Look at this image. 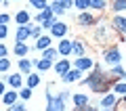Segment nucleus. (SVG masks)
Here are the masks:
<instances>
[{
  "label": "nucleus",
  "instance_id": "5",
  "mask_svg": "<svg viewBox=\"0 0 126 111\" xmlns=\"http://www.w3.org/2000/svg\"><path fill=\"white\" fill-rule=\"evenodd\" d=\"M27 36H32V29H30L27 25H21V27H19V31H17V40H19V42H23Z\"/></svg>",
  "mask_w": 126,
  "mask_h": 111
},
{
  "label": "nucleus",
  "instance_id": "9",
  "mask_svg": "<svg viewBox=\"0 0 126 111\" xmlns=\"http://www.w3.org/2000/svg\"><path fill=\"white\" fill-rule=\"evenodd\" d=\"M55 69H57V73L65 76V73L69 71V63H67V61H61V63H57V65H55Z\"/></svg>",
  "mask_w": 126,
  "mask_h": 111
},
{
  "label": "nucleus",
  "instance_id": "3",
  "mask_svg": "<svg viewBox=\"0 0 126 111\" xmlns=\"http://www.w3.org/2000/svg\"><path fill=\"white\" fill-rule=\"evenodd\" d=\"M50 29H53V36H55V38H63L65 31H67V25H65V23H53Z\"/></svg>",
  "mask_w": 126,
  "mask_h": 111
},
{
  "label": "nucleus",
  "instance_id": "4",
  "mask_svg": "<svg viewBox=\"0 0 126 111\" xmlns=\"http://www.w3.org/2000/svg\"><path fill=\"white\" fill-rule=\"evenodd\" d=\"M105 61L107 63H120V53H118L116 48H111V50H105Z\"/></svg>",
  "mask_w": 126,
  "mask_h": 111
},
{
  "label": "nucleus",
  "instance_id": "22",
  "mask_svg": "<svg viewBox=\"0 0 126 111\" xmlns=\"http://www.w3.org/2000/svg\"><path fill=\"white\" fill-rule=\"evenodd\" d=\"M15 98H17L15 92H6L4 94V103H6V105H15Z\"/></svg>",
  "mask_w": 126,
  "mask_h": 111
},
{
  "label": "nucleus",
  "instance_id": "23",
  "mask_svg": "<svg viewBox=\"0 0 126 111\" xmlns=\"http://www.w3.org/2000/svg\"><path fill=\"white\" fill-rule=\"evenodd\" d=\"M50 11H53V13H59V15H61L63 11H65V6H63V4H61V0H59V2H55V4H53V9H50Z\"/></svg>",
  "mask_w": 126,
  "mask_h": 111
},
{
  "label": "nucleus",
  "instance_id": "26",
  "mask_svg": "<svg viewBox=\"0 0 126 111\" xmlns=\"http://www.w3.org/2000/svg\"><path fill=\"white\" fill-rule=\"evenodd\" d=\"M9 67H11V61H9V59H0V71H6V69H9Z\"/></svg>",
  "mask_w": 126,
  "mask_h": 111
},
{
  "label": "nucleus",
  "instance_id": "19",
  "mask_svg": "<svg viewBox=\"0 0 126 111\" xmlns=\"http://www.w3.org/2000/svg\"><path fill=\"white\" fill-rule=\"evenodd\" d=\"M9 82H11V86H13V88H19V86H21V76H17V73H15V76L9 78Z\"/></svg>",
  "mask_w": 126,
  "mask_h": 111
},
{
  "label": "nucleus",
  "instance_id": "15",
  "mask_svg": "<svg viewBox=\"0 0 126 111\" xmlns=\"http://www.w3.org/2000/svg\"><path fill=\"white\" fill-rule=\"evenodd\" d=\"M78 21H80L82 25H90V23H93V15H88V13H82Z\"/></svg>",
  "mask_w": 126,
  "mask_h": 111
},
{
  "label": "nucleus",
  "instance_id": "16",
  "mask_svg": "<svg viewBox=\"0 0 126 111\" xmlns=\"http://www.w3.org/2000/svg\"><path fill=\"white\" fill-rule=\"evenodd\" d=\"M19 69H21L23 73H30V69H32V63L27 61V59H21V63H19Z\"/></svg>",
  "mask_w": 126,
  "mask_h": 111
},
{
  "label": "nucleus",
  "instance_id": "1",
  "mask_svg": "<svg viewBox=\"0 0 126 111\" xmlns=\"http://www.w3.org/2000/svg\"><path fill=\"white\" fill-rule=\"evenodd\" d=\"M86 84H88L93 90H103L105 86H107V80L101 76V71H99V69H94V76H90Z\"/></svg>",
  "mask_w": 126,
  "mask_h": 111
},
{
  "label": "nucleus",
  "instance_id": "31",
  "mask_svg": "<svg viewBox=\"0 0 126 111\" xmlns=\"http://www.w3.org/2000/svg\"><path fill=\"white\" fill-rule=\"evenodd\" d=\"M30 97H32V90L30 88H23L21 90V98H30Z\"/></svg>",
  "mask_w": 126,
  "mask_h": 111
},
{
  "label": "nucleus",
  "instance_id": "38",
  "mask_svg": "<svg viewBox=\"0 0 126 111\" xmlns=\"http://www.w3.org/2000/svg\"><path fill=\"white\" fill-rule=\"evenodd\" d=\"M4 92V84H2V82H0V94Z\"/></svg>",
  "mask_w": 126,
  "mask_h": 111
},
{
  "label": "nucleus",
  "instance_id": "11",
  "mask_svg": "<svg viewBox=\"0 0 126 111\" xmlns=\"http://www.w3.org/2000/svg\"><path fill=\"white\" fill-rule=\"evenodd\" d=\"M59 53H61V55H69V53H72V42L63 40L61 44H59Z\"/></svg>",
  "mask_w": 126,
  "mask_h": 111
},
{
  "label": "nucleus",
  "instance_id": "7",
  "mask_svg": "<svg viewBox=\"0 0 126 111\" xmlns=\"http://www.w3.org/2000/svg\"><path fill=\"white\" fill-rule=\"evenodd\" d=\"M80 76H82V71L80 69H74V71H67V73H65V82H76V80H80Z\"/></svg>",
  "mask_w": 126,
  "mask_h": 111
},
{
  "label": "nucleus",
  "instance_id": "18",
  "mask_svg": "<svg viewBox=\"0 0 126 111\" xmlns=\"http://www.w3.org/2000/svg\"><path fill=\"white\" fill-rule=\"evenodd\" d=\"M36 67H38L40 71H46V69L50 67V61H48V59H42V61H36Z\"/></svg>",
  "mask_w": 126,
  "mask_h": 111
},
{
  "label": "nucleus",
  "instance_id": "30",
  "mask_svg": "<svg viewBox=\"0 0 126 111\" xmlns=\"http://www.w3.org/2000/svg\"><path fill=\"white\" fill-rule=\"evenodd\" d=\"M9 111H27V109H25V105H11Z\"/></svg>",
  "mask_w": 126,
  "mask_h": 111
},
{
  "label": "nucleus",
  "instance_id": "34",
  "mask_svg": "<svg viewBox=\"0 0 126 111\" xmlns=\"http://www.w3.org/2000/svg\"><path fill=\"white\" fill-rule=\"evenodd\" d=\"M61 4H63V6H65V9H69V6H72V4H74V0H61Z\"/></svg>",
  "mask_w": 126,
  "mask_h": 111
},
{
  "label": "nucleus",
  "instance_id": "2",
  "mask_svg": "<svg viewBox=\"0 0 126 111\" xmlns=\"http://www.w3.org/2000/svg\"><path fill=\"white\" fill-rule=\"evenodd\" d=\"M65 97H67V92H61L57 98L50 97L48 98V109H46V111H65V105H63V98H65Z\"/></svg>",
  "mask_w": 126,
  "mask_h": 111
},
{
  "label": "nucleus",
  "instance_id": "32",
  "mask_svg": "<svg viewBox=\"0 0 126 111\" xmlns=\"http://www.w3.org/2000/svg\"><path fill=\"white\" fill-rule=\"evenodd\" d=\"M9 23V15H0V25H6Z\"/></svg>",
  "mask_w": 126,
  "mask_h": 111
},
{
  "label": "nucleus",
  "instance_id": "13",
  "mask_svg": "<svg viewBox=\"0 0 126 111\" xmlns=\"http://www.w3.org/2000/svg\"><path fill=\"white\" fill-rule=\"evenodd\" d=\"M72 53H76L78 57L84 55V46H82V42H72Z\"/></svg>",
  "mask_w": 126,
  "mask_h": 111
},
{
  "label": "nucleus",
  "instance_id": "10",
  "mask_svg": "<svg viewBox=\"0 0 126 111\" xmlns=\"http://www.w3.org/2000/svg\"><path fill=\"white\" fill-rule=\"evenodd\" d=\"M113 25H116L122 34H126V19L124 17H116V19H113Z\"/></svg>",
  "mask_w": 126,
  "mask_h": 111
},
{
  "label": "nucleus",
  "instance_id": "21",
  "mask_svg": "<svg viewBox=\"0 0 126 111\" xmlns=\"http://www.w3.org/2000/svg\"><path fill=\"white\" fill-rule=\"evenodd\" d=\"M55 57H57V50H55V48H50V46H48V48L44 50V59H48V61H53Z\"/></svg>",
  "mask_w": 126,
  "mask_h": 111
},
{
  "label": "nucleus",
  "instance_id": "27",
  "mask_svg": "<svg viewBox=\"0 0 126 111\" xmlns=\"http://www.w3.org/2000/svg\"><path fill=\"white\" fill-rule=\"evenodd\" d=\"M38 84H40L38 76H30V80H27V86H30V88H34V86H38Z\"/></svg>",
  "mask_w": 126,
  "mask_h": 111
},
{
  "label": "nucleus",
  "instance_id": "29",
  "mask_svg": "<svg viewBox=\"0 0 126 111\" xmlns=\"http://www.w3.org/2000/svg\"><path fill=\"white\" fill-rule=\"evenodd\" d=\"M90 6H94V9H103L105 0H90Z\"/></svg>",
  "mask_w": 126,
  "mask_h": 111
},
{
  "label": "nucleus",
  "instance_id": "8",
  "mask_svg": "<svg viewBox=\"0 0 126 111\" xmlns=\"http://www.w3.org/2000/svg\"><path fill=\"white\" fill-rule=\"evenodd\" d=\"M74 105H76L78 109H80V107H86L88 105V98H86L84 94H76V97H74Z\"/></svg>",
  "mask_w": 126,
  "mask_h": 111
},
{
  "label": "nucleus",
  "instance_id": "33",
  "mask_svg": "<svg viewBox=\"0 0 126 111\" xmlns=\"http://www.w3.org/2000/svg\"><path fill=\"white\" fill-rule=\"evenodd\" d=\"M116 90H118V92H124V94H126V84H116Z\"/></svg>",
  "mask_w": 126,
  "mask_h": 111
},
{
  "label": "nucleus",
  "instance_id": "12",
  "mask_svg": "<svg viewBox=\"0 0 126 111\" xmlns=\"http://www.w3.org/2000/svg\"><path fill=\"white\" fill-rule=\"evenodd\" d=\"M48 44H50V38H46V36H40V38H38V42H36V46L38 48H48Z\"/></svg>",
  "mask_w": 126,
  "mask_h": 111
},
{
  "label": "nucleus",
  "instance_id": "20",
  "mask_svg": "<svg viewBox=\"0 0 126 111\" xmlns=\"http://www.w3.org/2000/svg\"><path fill=\"white\" fill-rule=\"evenodd\" d=\"M27 50H30V48H27V46L23 44V42H19V44H17V48H15V53H17L19 57H23V55H25Z\"/></svg>",
  "mask_w": 126,
  "mask_h": 111
},
{
  "label": "nucleus",
  "instance_id": "14",
  "mask_svg": "<svg viewBox=\"0 0 126 111\" xmlns=\"http://www.w3.org/2000/svg\"><path fill=\"white\" fill-rule=\"evenodd\" d=\"M113 103H116V98H113L111 94H107V97H105L103 101H101V105H103L105 109H111V107H113Z\"/></svg>",
  "mask_w": 126,
  "mask_h": 111
},
{
  "label": "nucleus",
  "instance_id": "24",
  "mask_svg": "<svg viewBox=\"0 0 126 111\" xmlns=\"http://www.w3.org/2000/svg\"><path fill=\"white\" fill-rule=\"evenodd\" d=\"M44 19H50V11L48 9H44V11H40V15H38V21H44Z\"/></svg>",
  "mask_w": 126,
  "mask_h": 111
},
{
  "label": "nucleus",
  "instance_id": "35",
  "mask_svg": "<svg viewBox=\"0 0 126 111\" xmlns=\"http://www.w3.org/2000/svg\"><path fill=\"white\" fill-rule=\"evenodd\" d=\"M32 36H34V38H40V27H34V29H32Z\"/></svg>",
  "mask_w": 126,
  "mask_h": 111
},
{
  "label": "nucleus",
  "instance_id": "36",
  "mask_svg": "<svg viewBox=\"0 0 126 111\" xmlns=\"http://www.w3.org/2000/svg\"><path fill=\"white\" fill-rule=\"evenodd\" d=\"M4 57H6V48L0 44V59H4Z\"/></svg>",
  "mask_w": 126,
  "mask_h": 111
},
{
  "label": "nucleus",
  "instance_id": "28",
  "mask_svg": "<svg viewBox=\"0 0 126 111\" xmlns=\"http://www.w3.org/2000/svg\"><path fill=\"white\" fill-rule=\"evenodd\" d=\"M76 6H78V9H88L90 0H76Z\"/></svg>",
  "mask_w": 126,
  "mask_h": 111
},
{
  "label": "nucleus",
  "instance_id": "39",
  "mask_svg": "<svg viewBox=\"0 0 126 111\" xmlns=\"http://www.w3.org/2000/svg\"><path fill=\"white\" fill-rule=\"evenodd\" d=\"M124 111H126V109H124Z\"/></svg>",
  "mask_w": 126,
  "mask_h": 111
},
{
  "label": "nucleus",
  "instance_id": "6",
  "mask_svg": "<svg viewBox=\"0 0 126 111\" xmlns=\"http://www.w3.org/2000/svg\"><path fill=\"white\" fill-rule=\"evenodd\" d=\"M76 67H78L80 71H84V69H90V67H94V65H93L90 59H78V61H76Z\"/></svg>",
  "mask_w": 126,
  "mask_h": 111
},
{
  "label": "nucleus",
  "instance_id": "25",
  "mask_svg": "<svg viewBox=\"0 0 126 111\" xmlns=\"http://www.w3.org/2000/svg\"><path fill=\"white\" fill-rule=\"evenodd\" d=\"M32 4L36 6V9H40V11H44V9H46V0H32Z\"/></svg>",
  "mask_w": 126,
  "mask_h": 111
},
{
  "label": "nucleus",
  "instance_id": "17",
  "mask_svg": "<svg viewBox=\"0 0 126 111\" xmlns=\"http://www.w3.org/2000/svg\"><path fill=\"white\" fill-rule=\"evenodd\" d=\"M17 21L21 23V25H27V21H30V15H27V11H21V13L17 15Z\"/></svg>",
  "mask_w": 126,
  "mask_h": 111
},
{
  "label": "nucleus",
  "instance_id": "37",
  "mask_svg": "<svg viewBox=\"0 0 126 111\" xmlns=\"http://www.w3.org/2000/svg\"><path fill=\"white\" fill-rule=\"evenodd\" d=\"M6 36V25H0V38H4Z\"/></svg>",
  "mask_w": 126,
  "mask_h": 111
}]
</instances>
